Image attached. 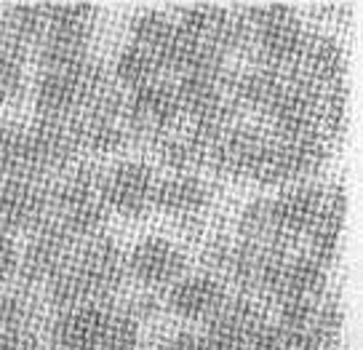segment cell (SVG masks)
I'll return each instance as SVG.
<instances>
[{
  "mask_svg": "<svg viewBox=\"0 0 363 350\" xmlns=\"http://www.w3.org/2000/svg\"><path fill=\"white\" fill-rule=\"evenodd\" d=\"M139 348V318L128 307L110 310V327L104 334L102 350H136Z\"/></svg>",
  "mask_w": 363,
  "mask_h": 350,
  "instance_id": "obj_23",
  "label": "cell"
},
{
  "mask_svg": "<svg viewBox=\"0 0 363 350\" xmlns=\"http://www.w3.org/2000/svg\"><path fill=\"white\" fill-rule=\"evenodd\" d=\"M329 158V145L315 136H272L262 147L251 182L257 185H302Z\"/></svg>",
  "mask_w": 363,
  "mask_h": 350,
  "instance_id": "obj_5",
  "label": "cell"
},
{
  "mask_svg": "<svg viewBox=\"0 0 363 350\" xmlns=\"http://www.w3.org/2000/svg\"><path fill=\"white\" fill-rule=\"evenodd\" d=\"M267 321L262 316L259 305L254 302L249 294H238L230 297L222 305L216 307V313L208 318V337L216 339L219 345H227L233 350H249L251 342L257 339Z\"/></svg>",
  "mask_w": 363,
  "mask_h": 350,
  "instance_id": "obj_14",
  "label": "cell"
},
{
  "mask_svg": "<svg viewBox=\"0 0 363 350\" xmlns=\"http://www.w3.org/2000/svg\"><path fill=\"white\" fill-rule=\"evenodd\" d=\"M326 270L329 268H323L318 260H313L307 251L291 254L286 248L272 265L262 294L270 297L278 307L315 300L320 294H326Z\"/></svg>",
  "mask_w": 363,
  "mask_h": 350,
  "instance_id": "obj_8",
  "label": "cell"
},
{
  "mask_svg": "<svg viewBox=\"0 0 363 350\" xmlns=\"http://www.w3.org/2000/svg\"><path fill=\"white\" fill-rule=\"evenodd\" d=\"M296 78L315 86V89H329V86H342L345 75V62H342V48L329 35L307 33L302 54L294 65Z\"/></svg>",
  "mask_w": 363,
  "mask_h": 350,
  "instance_id": "obj_18",
  "label": "cell"
},
{
  "mask_svg": "<svg viewBox=\"0 0 363 350\" xmlns=\"http://www.w3.org/2000/svg\"><path fill=\"white\" fill-rule=\"evenodd\" d=\"M125 278V254L113 238H94L80 244L69 262L45 283L48 300L65 307L107 305Z\"/></svg>",
  "mask_w": 363,
  "mask_h": 350,
  "instance_id": "obj_1",
  "label": "cell"
},
{
  "mask_svg": "<svg viewBox=\"0 0 363 350\" xmlns=\"http://www.w3.org/2000/svg\"><path fill=\"white\" fill-rule=\"evenodd\" d=\"M246 38L257 57V65L281 72H291L296 59L302 54L307 30L296 19L289 3H257L240 9Z\"/></svg>",
  "mask_w": 363,
  "mask_h": 350,
  "instance_id": "obj_4",
  "label": "cell"
},
{
  "mask_svg": "<svg viewBox=\"0 0 363 350\" xmlns=\"http://www.w3.org/2000/svg\"><path fill=\"white\" fill-rule=\"evenodd\" d=\"M125 270L145 286H169L184 275L187 257L166 238H145L125 257Z\"/></svg>",
  "mask_w": 363,
  "mask_h": 350,
  "instance_id": "obj_13",
  "label": "cell"
},
{
  "mask_svg": "<svg viewBox=\"0 0 363 350\" xmlns=\"http://www.w3.org/2000/svg\"><path fill=\"white\" fill-rule=\"evenodd\" d=\"M19 270V246L13 236H3L0 233V281L11 278Z\"/></svg>",
  "mask_w": 363,
  "mask_h": 350,
  "instance_id": "obj_26",
  "label": "cell"
},
{
  "mask_svg": "<svg viewBox=\"0 0 363 350\" xmlns=\"http://www.w3.org/2000/svg\"><path fill=\"white\" fill-rule=\"evenodd\" d=\"M211 204V187L198 174H171L166 180H158L155 192V209L163 214L190 222L201 217Z\"/></svg>",
  "mask_w": 363,
  "mask_h": 350,
  "instance_id": "obj_17",
  "label": "cell"
},
{
  "mask_svg": "<svg viewBox=\"0 0 363 350\" xmlns=\"http://www.w3.org/2000/svg\"><path fill=\"white\" fill-rule=\"evenodd\" d=\"M110 305H78L59 310L51 321V339L59 350H102L110 327Z\"/></svg>",
  "mask_w": 363,
  "mask_h": 350,
  "instance_id": "obj_15",
  "label": "cell"
},
{
  "mask_svg": "<svg viewBox=\"0 0 363 350\" xmlns=\"http://www.w3.org/2000/svg\"><path fill=\"white\" fill-rule=\"evenodd\" d=\"M113 78L128 91H134L142 89V86H150L155 80H163V70L158 67V62L150 57L147 51H142L139 45L131 43L118 54Z\"/></svg>",
  "mask_w": 363,
  "mask_h": 350,
  "instance_id": "obj_22",
  "label": "cell"
},
{
  "mask_svg": "<svg viewBox=\"0 0 363 350\" xmlns=\"http://www.w3.org/2000/svg\"><path fill=\"white\" fill-rule=\"evenodd\" d=\"M155 153L158 158L174 169L177 174H195V169L201 166H208V153H211V145L206 142L203 136H198L193 128H182L177 126L174 131H169L166 136H160L155 142Z\"/></svg>",
  "mask_w": 363,
  "mask_h": 350,
  "instance_id": "obj_20",
  "label": "cell"
},
{
  "mask_svg": "<svg viewBox=\"0 0 363 350\" xmlns=\"http://www.w3.org/2000/svg\"><path fill=\"white\" fill-rule=\"evenodd\" d=\"M33 321V302L19 292L0 289V332H24Z\"/></svg>",
  "mask_w": 363,
  "mask_h": 350,
  "instance_id": "obj_24",
  "label": "cell"
},
{
  "mask_svg": "<svg viewBox=\"0 0 363 350\" xmlns=\"http://www.w3.org/2000/svg\"><path fill=\"white\" fill-rule=\"evenodd\" d=\"M24 59L27 45L0 22V102L16 104L24 97Z\"/></svg>",
  "mask_w": 363,
  "mask_h": 350,
  "instance_id": "obj_21",
  "label": "cell"
},
{
  "mask_svg": "<svg viewBox=\"0 0 363 350\" xmlns=\"http://www.w3.org/2000/svg\"><path fill=\"white\" fill-rule=\"evenodd\" d=\"M160 350H233V348L219 345L208 334H203V337H198V334H179V337L169 339Z\"/></svg>",
  "mask_w": 363,
  "mask_h": 350,
  "instance_id": "obj_25",
  "label": "cell"
},
{
  "mask_svg": "<svg viewBox=\"0 0 363 350\" xmlns=\"http://www.w3.org/2000/svg\"><path fill=\"white\" fill-rule=\"evenodd\" d=\"M104 201L110 212L123 217H145L150 209H155V192H158V177L147 163H118L115 169L104 171Z\"/></svg>",
  "mask_w": 363,
  "mask_h": 350,
  "instance_id": "obj_10",
  "label": "cell"
},
{
  "mask_svg": "<svg viewBox=\"0 0 363 350\" xmlns=\"http://www.w3.org/2000/svg\"><path fill=\"white\" fill-rule=\"evenodd\" d=\"M78 246L80 244H75L51 217H45L43 222L33 230L24 251H19V270H16V275L27 286H45L67 265L72 251Z\"/></svg>",
  "mask_w": 363,
  "mask_h": 350,
  "instance_id": "obj_9",
  "label": "cell"
},
{
  "mask_svg": "<svg viewBox=\"0 0 363 350\" xmlns=\"http://www.w3.org/2000/svg\"><path fill=\"white\" fill-rule=\"evenodd\" d=\"M107 89H113V78L94 57L75 67L40 70L33 89L35 113L40 121H72Z\"/></svg>",
  "mask_w": 363,
  "mask_h": 350,
  "instance_id": "obj_3",
  "label": "cell"
},
{
  "mask_svg": "<svg viewBox=\"0 0 363 350\" xmlns=\"http://www.w3.org/2000/svg\"><path fill=\"white\" fill-rule=\"evenodd\" d=\"M104 171L96 166H80L59 174L51 182V219L67 233L75 244H86L102 236L107 225V201H104Z\"/></svg>",
  "mask_w": 363,
  "mask_h": 350,
  "instance_id": "obj_2",
  "label": "cell"
},
{
  "mask_svg": "<svg viewBox=\"0 0 363 350\" xmlns=\"http://www.w3.org/2000/svg\"><path fill=\"white\" fill-rule=\"evenodd\" d=\"M225 300V283L214 278L211 273L182 275L177 283H171L169 294H166V305L171 313L190 318V321H208Z\"/></svg>",
  "mask_w": 363,
  "mask_h": 350,
  "instance_id": "obj_16",
  "label": "cell"
},
{
  "mask_svg": "<svg viewBox=\"0 0 363 350\" xmlns=\"http://www.w3.org/2000/svg\"><path fill=\"white\" fill-rule=\"evenodd\" d=\"M345 206H347V198H345L342 187H337V185L323 187V201H320L315 222L307 233V238H310L307 254L320 262L323 268H329L331 262L337 260L342 222H345Z\"/></svg>",
  "mask_w": 363,
  "mask_h": 350,
  "instance_id": "obj_19",
  "label": "cell"
},
{
  "mask_svg": "<svg viewBox=\"0 0 363 350\" xmlns=\"http://www.w3.org/2000/svg\"><path fill=\"white\" fill-rule=\"evenodd\" d=\"M13 128H16V126H13V124H3V121H0V158H3V153H6V147H9V142H11Z\"/></svg>",
  "mask_w": 363,
  "mask_h": 350,
  "instance_id": "obj_27",
  "label": "cell"
},
{
  "mask_svg": "<svg viewBox=\"0 0 363 350\" xmlns=\"http://www.w3.org/2000/svg\"><path fill=\"white\" fill-rule=\"evenodd\" d=\"M51 214V185L35 180L0 182V233L35 230Z\"/></svg>",
  "mask_w": 363,
  "mask_h": 350,
  "instance_id": "obj_11",
  "label": "cell"
},
{
  "mask_svg": "<svg viewBox=\"0 0 363 350\" xmlns=\"http://www.w3.org/2000/svg\"><path fill=\"white\" fill-rule=\"evenodd\" d=\"M123 118L128 126V136L155 145L182 124L177 91L169 80H155L150 86L128 91L123 97Z\"/></svg>",
  "mask_w": 363,
  "mask_h": 350,
  "instance_id": "obj_6",
  "label": "cell"
},
{
  "mask_svg": "<svg viewBox=\"0 0 363 350\" xmlns=\"http://www.w3.org/2000/svg\"><path fill=\"white\" fill-rule=\"evenodd\" d=\"M267 134L249 124H233L214 139L208 153V169L225 180H249L259 160Z\"/></svg>",
  "mask_w": 363,
  "mask_h": 350,
  "instance_id": "obj_12",
  "label": "cell"
},
{
  "mask_svg": "<svg viewBox=\"0 0 363 350\" xmlns=\"http://www.w3.org/2000/svg\"><path fill=\"white\" fill-rule=\"evenodd\" d=\"M278 327L302 350H331L342 329V310L329 294L278 307Z\"/></svg>",
  "mask_w": 363,
  "mask_h": 350,
  "instance_id": "obj_7",
  "label": "cell"
}]
</instances>
